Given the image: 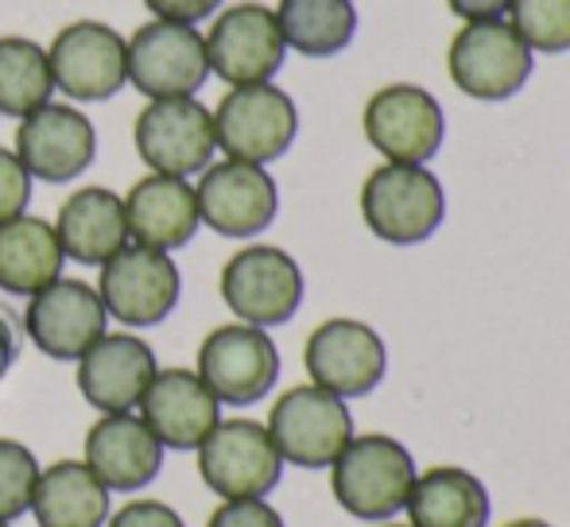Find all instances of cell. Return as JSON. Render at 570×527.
<instances>
[{"instance_id":"cell-2","label":"cell","mask_w":570,"mask_h":527,"mask_svg":"<svg viewBox=\"0 0 570 527\" xmlns=\"http://www.w3.org/2000/svg\"><path fill=\"white\" fill-rule=\"evenodd\" d=\"M361 218L376 241L412 249L446 221V190L428 163H381L361 187Z\"/></svg>"},{"instance_id":"cell-15","label":"cell","mask_w":570,"mask_h":527,"mask_svg":"<svg viewBox=\"0 0 570 527\" xmlns=\"http://www.w3.org/2000/svg\"><path fill=\"white\" fill-rule=\"evenodd\" d=\"M206 39V59L210 74H218L226 86H256L272 82L284 67V31L276 23V12L268 4H233L214 20Z\"/></svg>"},{"instance_id":"cell-36","label":"cell","mask_w":570,"mask_h":527,"mask_svg":"<svg viewBox=\"0 0 570 527\" xmlns=\"http://www.w3.org/2000/svg\"><path fill=\"white\" fill-rule=\"evenodd\" d=\"M20 322H16V315L8 307H0V380L8 377V369L16 365V357H20Z\"/></svg>"},{"instance_id":"cell-32","label":"cell","mask_w":570,"mask_h":527,"mask_svg":"<svg viewBox=\"0 0 570 527\" xmlns=\"http://www.w3.org/2000/svg\"><path fill=\"white\" fill-rule=\"evenodd\" d=\"M206 527H287L268 500H222Z\"/></svg>"},{"instance_id":"cell-9","label":"cell","mask_w":570,"mask_h":527,"mask_svg":"<svg viewBox=\"0 0 570 527\" xmlns=\"http://www.w3.org/2000/svg\"><path fill=\"white\" fill-rule=\"evenodd\" d=\"M303 365L315 388L338 399H365L389 377V346L368 322L331 318L315 326L303 349Z\"/></svg>"},{"instance_id":"cell-28","label":"cell","mask_w":570,"mask_h":527,"mask_svg":"<svg viewBox=\"0 0 570 527\" xmlns=\"http://www.w3.org/2000/svg\"><path fill=\"white\" fill-rule=\"evenodd\" d=\"M51 93L55 78L43 47L23 36L0 39V113L23 121L39 106H47Z\"/></svg>"},{"instance_id":"cell-19","label":"cell","mask_w":570,"mask_h":527,"mask_svg":"<svg viewBox=\"0 0 570 527\" xmlns=\"http://www.w3.org/2000/svg\"><path fill=\"white\" fill-rule=\"evenodd\" d=\"M140 419L164 450H198L222 422V404L190 369H159L140 396Z\"/></svg>"},{"instance_id":"cell-37","label":"cell","mask_w":570,"mask_h":527,"mask_svg":"<svg viewBox=\"0 0 570 527\" xmlns=\"http://www.w3.org/2000/svg\"><path fill=\"white\" fill-rule=\"evenodd\" d=\"M504 527H551L548 520H535V516H528V520H512V524H504Z\"/></svg>"},{"instance_id":"cell-35","label":"cell","mask_w":570,"mask_h":527,"mask_svg":"<svg viewBox=\"0 0 570 527\" xmlns=\"http://www.w3.org/2000/svg\"><path fill=\"white\" fill-rule=\"evenodd\" d=\"M512 0H446V8L458 16V20L473 23V20H504L509 16Z\"/></svg>"},{"instance_id":"cell-17","label":"cell","mask_w":570,"mask_h":527,"mask_svg":"<svg viewBox=\"0 0 570 527\" xmlns=\"http://www.w3.org/2000/svg\"><path fill=\"white\" fill-rule=\"evenodd\" d=\"M195 198L203 226H210L222 237H233V241H248V237L264 233L279 210L276 179L264 167L240 163V159H222V163L206 167Z\"/></svg>"},{"instance_id":"cell-21","label":"cell","mask_w":570,"mask_h":527,"mask_svg":"<svg viewBox=\"0 0 570 527\" xmlns=\"http://www.w3.org/2000/svg\"><path fill=\"white\" fill-rule=\"evenodd\" d=\"M86 466L109 493L148 489L164 469V443L132 411L106 415L86 435Z\"/></svg>"},{"instance_id":"cell-14","label":"cell","mask_w":570,"mask_h":527,"mask_svg":"<svg viewBox=\"0 0 570 527\" xmlns=\"http://www.w3.org/2000/svg\"><path fill=\"white\" fill-rule=\"evenodd\" d=\"M55 90L75 101H109L128 82V39L109 23L78 20L55 36L51 51Z\"/></svg>"},{"instance_id":"cell-16","label":"cell","mask_w":570,"mask_h":527,"mask_svg":"<svg viewBox=\"0 0 570 527\" xmlns=\"http://www.w3.org/2000/svg\"><path fill=\"white\" fill-rule=\"evenodd\" d=\"M106 302L86 279H55L36 291L23 310V334L51 361H78L106 338Z\"/></svg>"},{"instance_id":"cell-33","label":"cell","mask_w":570,"mask_h":527,"mask_svg":"<svg viewBox=\"0 0 570 527\" xmlns=\"http://www.w3.org/2000/svg\"><path fill=\"white\" fill-rule=\"evenodd\" d=\"M109 527H187L179 520V513L159 500H128L125 508L109 520Z\"/></svg>"},{"instance_id":"cell-3","label":"cell","mask_w":570,"mask_h":527,"mask_svg":"<svg viewBox=\"0 0 570 527\" xmlns=\"http://www.w3.org/2000/svg\"><path fill=\"white\" fill-rule=\"evenodd\" d=\"M535 54L524 39L512 31L509 20H473L446 47V70L451 82L473 101H509L528 86Z\"/></svg>"},{"instance_id":"cell-20","label":"cell","mask_w":570,"mask_h":527,"mask_svg":"<svg viewBox=\"0 0 570 527\" xmlns=\"http://www.w3.org/2000/svg\"><path fill=\"white\" fill-rule=\"evenodd\" d=\"M159 372L148 341L132 334H106L98 346L78 357V392L101 415H125L140 407L151 377Z\"/></svg>"},{"instance_id":"cell-22","label":"cell","mask_w":570,"mask_h":527,"mask_svg":"<svg viewBox=\"0 0 570 527\" xmlns=\"http://www.w3.org/2000/svg\"><path fill=\"white\" fill-rule=\"evenodd\" d=\"M125 218L128 241L159 252H175L190 245L203 226L195 187L187 179H175V175H148L136 182L125 198Z\"/></svg>"},{"instance_id":"cell-34","label":"cell","mask_w":570,"mask_h":527,"mask_svg":"<svg viewBox=\"0 0 570 527\" xmlns=\"http://www.w3.org/2000/svg\"><path fill=\"white\" fill-rule=\"evenodd\" d=\"M148 12L156 20H171V23H198L206 16L218 12L222 0H144Z\"/></svg>"},{"instance_id":"cell-30","label":"cell","mask_w":570,"mask_h":527,"mask_svg":"<svg viewBox=\"0 0 570 527\" xmlns=\"http://www.w3.org/2000/svg\"><path fill=\"white\" fill-rule=\"evenodd\" d=\"M36 481H39L36 454L23 443L0 438V524H12L23 513H31Z\"/></svg>"},{"instance_id":"cell-8","label":"cell","mask_w":570,"mask_h":527,"mask_svg":"<svg viewBox=\"0 0 570 527\" xmlns=\"http://www.w3.org/2000/svg\"><path fill=\"white\" fill-rule=\"evenodd\" d=\"M268 435L279 458L299 469H331L334 458L350 446L353 415L345 399L323 392L315 385L287 388L272 404Z\"/></svg>"},{"instance_id":"cell-24","label":"cell","mask_w":570,"mask_h":527,"mask_svg":"<svg viewBox=\"0 0 570 527\" xmlns=\"http://www.w3.org/2000/svg\"><path fill=\"white\" fill-rule=\"evenodd\" d=\"M404 513L412 527H489L493 500L478 474L435 466L415 477Z\"/></svg>"},{"instance_id":"cell-5","label":"cell","mask_w":570,"mask_h":527,"mask_svg":"<svg viewBox=\"0 0 570 527\" xmlns=\"http://www.w3.org/2000/svg\"><path fill=\"white\" fill-rule=\"evenodd\" d=\"M198 474L222 500H264L284 477V458L264 422L222 419L198 446Z\"/></svg>"},{"instance_id":"cell-25","label":"cell","mask_w":570,"mask_h":527,"mask_svg":"<svg viewBox=\"0 0 570 527\" xmlns=\"http://www.w3.org/2000/svg\"><path fill=\"white\" fill-rule=\"evenodd\" d=\"M31 513L39 527H101L109 520V489L86 461H55L39 469Z\"/></svg>"},{"instance_id":"cell-6","label":"cell","mask_w":570,"mask_h":527,"mask_svg":"<svg viewBox=\"0 0 570 527\" xmlns=\"http://www.w3.org/2000/svg\"><path fill=\"white\" fill-rule=\"evenodd\" d=\"M222 299L237 322L272 330L292 322L303 307V271L292 252L276 245H248L222 268Z\"/></svg>"},{"instance_id":"cell-26","label":"cell","mask_w":570,"mask_h":527,"mask_svg":"<svg viewBox=\"0 0 570 527\" xmlns=\"http://www.w3.org/2000/svg\"><path fill=\"white\" fill-rule=\"evenodd\" d=\"M62 245L51 221L20 218L0 226V291L31 299L62 276Z\"/></svg>"},{"instance_id":"cell-39","label":"cell","mask_w":570,"mask_h":527,"mask_svg":"<svg viewBox=\"0 0 570 527\" xmlns=\"http://www.w3.org/2000/svg\"><path fill=\"white\" fill-rule=\"evenodd\" d=\"M0 527H12V524H0Z\"/></svg>"},{"instance_id":"cell-4","label":"cell","mask_w":570,"mask_h":527,"mask_svg":"<svg viewBox=\"0 0 570 527\" xmlns=\"http://www.w3.org/2000/svg\"><path fill=\"white\" fill-rule=\"evenodd\" d=\"M299 136V109L279 86H233L214 109V140L226 159L268 167Z\"/></svg>"},{"instance_id":"cell-7","label":"cell","mask_w":570,"mask_h":527,"mask_svg":"<svg viewBox=\"0 0 570 527\" xmlns=\"http://www.w3.org/2000/svg\"><path fill=\"white\" fill-rule=\"evenodd\" d=\"M361 129L384 163H431L446 140V113L431 90L392 82L365 101Z\"/></svg>"},{"instance_id":"cell-11","label":"cell","mask_w":570,"mask_h":527,"mask_svg":"<svg viewBox=\"0 0 570 527\" xmlns=\"http://www.w3.org/2000/svg\"><path fill=\"white\" fill-rule=\"evenodd\" d=\"M206 78L210 59L195 23L151 20L128 39V82L144 98H195Z\"/></svg>"},{"instance_id":"cell-38","label":"cell","mask_w":570,"mask_h":527,"mask_svg":"<svg viewBox=\"0 0 570 527\" xmlns=\"http://www.w3.org/2000/svg\"><path fill=\"white\" fill-rule=\"evenodd\" d=\"M376 527H412V524H392V520H389V524H376Z\"/></svg>"},{"instance_id":"cell-29","label":"cell","mask_w":570,"mask_h":527,"mask_svg":"<svg viewBox=\"0 0 570 527\" xmlns=\"http://www.w3.org/2000/svg\"><path fill=\"white\" fill-rule=\"evenodd\" d=\"M509 23L532 54L570 51V0H512Z\"/></svg>"},{"instance_id":"cell-1","label":"cell","mask_w":570,"mask_h":527,"mask_svg":"<svg viewBox=\"0 0 570 527\" xmlns=\"http://www.w3.org/2000/svg\"><path fill=\"white\" fill-rule=\"evenodd\" d=\"M415 477L420 466L400 438L353 435L331 466V489L342 513H350L353 520L389 524L407 508Z\"/></svg>"},{"instance_id":"cell-10","label":"cell","mask_w":570,"mask_h":527,"mask_svg":"<svg viewBox=\"0 0 570 527\" xmlns=\"http://www.w3.org/2000/svg\"><path fill=\"white\" fill-rule=\"evenodd\" d=\"M198 377L218 404L248 407L279 380V349L261 326L229 322L206 334L198 346Z\"/></svg>"},{"instance_id":"cell-18","label":"cell","mask_w":570,"mask_h":527,"mask_svg":"<svg viewBox=\"0 0 570 527\" xmlns=\"http://www.w3.org/2000/svg\"><path fill=\"white\" fill-rule=\"evenodd\" d=\"M98 156V132L75 106H39L16 129V159L39 182H70Z\"/></svg>"},{"instance_id":"cell-13","label":"cell","mask_w":570,"mask_h":527,"mask_svg":"<svg viewBox=\"0 0 570 527\" xmlns=\"http://www.w3.org/2000/svg\"><path fill=\"white\" fill-rule=\"evenodd\" d=\"M179 291H183L179 268L159 249L125 245L117 257L101 264L98 295L106 302V315L132 326V330L164 322L175 310V302H179Z\"/></svg>"},{"instance_id":"cell-12","label":"cell","mask_w":570,"mask_h":527,"mask_svg":"<svg viewBox=\"0 0 570 527\" xmlns=\"http://www.w3.org/2000/svg\"><path fill=\"white\" fill-rule=\"evenodd\" d=\"M136 151L151 167V175H190L206 171L218 151L214 140V113L195 98H159L148 101L136 117Z\"/></svg>"},{"instance_id":"cell-23","label":"cell","mask_w":570,"mask_h":527,"mask_svg":"<svg viewBox=\"0 0 570 527\" xmlns=\"http://www.w3.org/2000/svg\"><path fill=\"white\" fill-rule=\"evenodd\" d=\"M59 233L62 257L75 264H106L128 245V218H125V198L106 187H86L75 190L67 202L59 206Z\"/></svg>"},{"instance_id":"cell-27","label":"cell","mask_w":570,"mask_h":527,"mask_svg":"<svg viewBox=\"0 0 570 527\" xmlns=\"http://www.w3.org/2000/svg\"><path fill=\"white\" fill-rule=\"evenodd\" d=\"M276 23L284 31L287 51L307 59H331L342 54L357 36V8L353 0H279Z\"/></svg>"},{"instance_id":"cell-31","label":"cell","mask_w":570,"mask_h":527,"mask_svg":"<svg viewBox=\"0 0 570 527\" xmlns=\"http://www.w3.org/2000/svg\"><path fill=\"white\" fill-rule=\"evenodd\" d=\"M31 202V175L16 159V151L0 148V226L20 218Z\"/></svg>"}]
</instances>
